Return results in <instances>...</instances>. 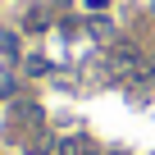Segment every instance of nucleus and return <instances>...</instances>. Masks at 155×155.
<instances>
[{
  "label": "nucleus",
  "mask_w": 155,
  "mask_h": 155,
  "mask_svg": "<svg viewBox=\"0 0 155 155\" xmlns=\"http://www.w3.org/2000/svg\"><path fill=\"white\" fill-rule=\"evenodd\" d=\"M55 155H101V150H96V141L87 132H73V137H59L55 141Z\"/></svg>",
  "instance_id": "nucleus-1"
},
{
  "label": "nucleus",
  "mask_w": 155,
  "mask_h": 155,
  "mask_svg": "<svg viewBox=\"0 0 155 155\" xmlns=\"http://www.w3.org/2000/svg\"><path fill=\"white\" fill-rule=\"evenodd\" d=\"M28 155H55V137H50V132H37V137L28 141Z\"/></svg>",
  "instance_id": "nucleus-2"
},
{
  "label": "nucleus",
  "mask_w": 155,
  "mask_h": 155,
  "mask_svg": "<svg viewBox=\"0 0 155 155\" xmlns=\"http://www.w3.org/2000/svg\"><path fill=\"white\" fill-rule=\"evenodd\" d=\"M46 23H50V18H46V9H32V14H28V28H32V32H41Z\"/></svg>",
  "instance_id": "nucleus-3"
},
{
  "label": "nucleus",
  "mask_w": 155,
  "mask_h": 155,
  "mask_svg": "<svg viewBox=\"0 0 155 155\" xmlns=\"http://www.w3.org/2000/svg\"><path fill=\"white\" fill-rule=\"evenodd\" d=\"M28 73H32V78H41V73H50V64H46V59H28Z\"/></svg>",
  "instance_id": "nucleus-4"
},
{
  "label": "nucleus",
  "mask_w": 155,
  "mask_h": 155,
  "mask_svg": "<svg viewBox=\"0 0 155 155\" xmlns=\"http://www.w3.org/2000/svg\"><path fill=\"white\" fill-rule=\"evenodd\" d=\"M82 5H87V9H105V5H110V0H82Z\"/></svg>",
  "instance_id": "nucleus-5"
}]
</instances>
